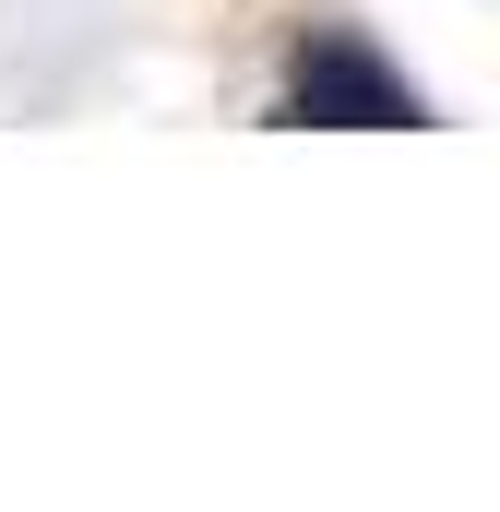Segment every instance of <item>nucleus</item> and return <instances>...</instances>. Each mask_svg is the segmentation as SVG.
I'll return each instance as SVG.
<instances>
[{"mask_svg":"<svg viewBox=\"0 0 500 512\" xmlns=\"http://www.w3.org/2000/svg\"><path fill=\"white\" fill-rule=\"evenodd\" d=\"M286 108H298V120H334V131H405V120H417V96L381 72L370 48H346V36H310Z\"/></svg>","mask_w":500,"mask_h":512,"instance_id":"f257e3e1","label":"nucleus"}]
</instances>
